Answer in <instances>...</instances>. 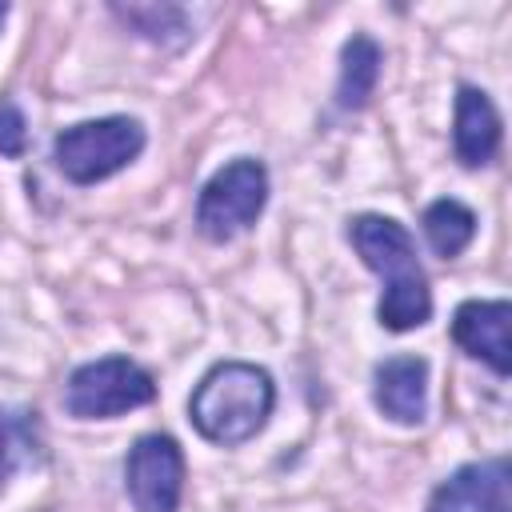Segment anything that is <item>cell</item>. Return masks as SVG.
Masks as SVG:
<instances>
[{
	"label": "cell",
	"mask_w": 512,
	"mask_h": 512,
	"mask_svg": "<svg viewBox=\"0 0 512 512\" xmlns=\"http://www.w3.org/2000/svg\"><path fill=\"white\" fill-rule=\"evenodd\" d=\"M348 236L352 248L360 252V260L384 280L376 316L388 332H412L420 324H428L432 316V292H428V276L416 260V244L408 236V228L392 216H376L364 212L356 220H348Z\"/></svg>",
	"instance_id": "1"
},
{
	"label": "cell",
	"mask_w": 512,
	"mask_h": 512,
	"mask_svg": "<svg viewBox=\"0 0 512 512\" xmlns=\"http://www.w3.org/2000/svg\"><path fill=\"white\" fill-rule=\"evenodd\" d=\"M276 404V384L268 368L248 364V360H224L204 372L188 400V420L196 432L212 444H244L252 440Z\"/></svg>",
	"instance_id": "2"
},
{
	"label": "cell",
	"mask_w": 512,
	"mask_h": 512,
	"mask_svg": "<svg viewBox=\"0 0 512 512\" xmlns=\"http://www.w3.org/2000/svg\"><path fill=\"white\" fill-rule=\"evenodd\" d=\"M144 124L136 116H100L80 120L52 140V160L72 184H96L128 168L144 152Z\"/></svg>",
	"instance_id": "3"
},
{
	"label": "cell",
	"mask_w": 512,
	"mask_h": 512,
	"mask_svg": "<svg viewBox=\"0 0 512 512\" xmlns=\"http://www.w3.org/2000/svg\"><path fill=\"white\" fill-rule=\"evenodd\" d=\"M268 204V168L252 156H240L208 176L196 200V228L200 236L224 244L256 224Z\"/></svg>",
	"instance_id": "4"
},
{
	"label": "cell",
	"mask_w": 512,
	"mask_h": 512,
	"mask_svg": "<svg viewBox=\"0 0 512 512\" xmlns=\"http://www.w3.org/2000/svg\"><path fill=\"white\" fill-rule=\"evenodd\" d=\"M152 400H156V380L128 356H104L80 364L64 388V408L76 420H112Z\"/></svg>",
	"instance_id": "5"
},
{
	"label": "cell",
	"mask_w": 512,
	"mask_h": 512,
	"mask_svg": "<svg viewBox=\"0 0 512 512\" xmlns=\"http://www.w3.org/2000/svg\"><path fill=\"white\" fill-rule=\"evenodd\" d=\"M128 496L136 512H176L180 492H184V452L172 436L152 432L140 436L136 448L128 452Z\"/></svg>",
	"instance_id": "6"
},
{
	"label": "cell",
	"mask_w": 512,
	"mask_h": 512,
	"mask_svg": "<svg viewBox=\"0 0 512 512\" xmlns=\"http://www.w3.org/2000/svg\"><path fill=\"white\" fill-rule=\"evenodd\" d=\"M512 468L504 456L464 464L428 496V512H512Z\"/></svg>",
	"instance_id": "7"
},
{
	"label": "cell",
	"mask_w": 512,
	"mask_h": 512,
	"mask_svg": "<svg viewBox=\"0 0 512 512\" xmlns=\"http://www.w3.org/2000/svg\"><path fill=\"white\" fill-rule=\"evenodd\" d=\"M508 328H512V304L508 300H464L456 312H452V340L484 360L496 376H508L512 372V340H508Z\"/></svg>",
	"instance_id": "8"
},
{
	"label": "cell",
	"mask_w": 512,
	"mask_h": 512,
	"mask_svg": "<svg viewBox=\"0 0 512 512\" xmlns=\"http://www.w3.org/2000/svg\"><path fill=\"white\" fill-rule=\"evenodd\" d=\"M372 400L396 424H420L428 412V360L388 356L372 372Z\"/></svg>",
	"instance_id": "9"
},
{
	"label": "cell",
	"mask_w": 512,
	"mask_h": 512,
	"mask_svg": "<svg viewBox=\"0 0 512 512\" xmlns=\"http://www.w3.org/2000/svg\"><path fill=\"white\" fill-rule=\"evenodd\" d=\"M452 148L464 168H480L500 148V112L484 88L460 84L456 92V124H452Z\"/></svg>",
	"instance_id": "10"
},
{
	"label": "cell",
	"mask_w": 512,
	"mask_h": 512,
	"mask_svg": "<svg viewBox=\"0 0 512 512\" xmlns=\"http://www.w3.org/2000/svg\"><path fill=\"white\" fill-rule=\"evenodd\" d=\"M44 456V428L32 408L0 404V488Z\"/></svg>",
	"instance_id": "11"
},
{
	"label": "cell",
	"mask_w": 512,
	"mask_h": 512,
	"mask_svg": "<svg viewBox=\"0 0 512 512\" xmlns=\"http://www.w3.org/2000/svg\"><path fill=\"white\" fill-rule=\"evenodd\" d=\"M380 44L364 32H356L352 40H344L340 48V84H336V104L344 112H360L368 104V96L376 92L380 80Z\"/></svg>",
	"instance_id": "12"
},
{
	"label": "cell",
	"mask_w": 512,
	"mask_h": 512,
	"mask_svg": "<svg viewBox=\"0 0 512 512\" xmlns=\"http://www.w3.org/2000/svg\"><path fill=\"white\" fill-rule=\"evenodd\" d=\"M420 224H424V236H428L432 252L444 256V260L460 256V252L472 244V236H476V212H472L468 204L452 200V196L432 200V204L424 208V220H420Z\"/></svg>",
	"instance_id": "13"
},
{
	"label": "cell",
	"mask_w": 512,
	"mask_h": 512,
	"mask_svg": "<svg viewBox=\"0 0 512 512\" xmlns=\"http://www.w3.org/2000/svg\"><path fill=\"white\" fill-rule=\"evenodd\" d=\"M112 12L136 32V36H144V40H152V44H164V48H176V44H184L192 32H188V16H184V8H176V4H112Z\"/></svg>",
	"instance_id": "14"
},
{
	"label": "cell",
	"mask_w": 512,
	"mask_h": 512,
	"mask_svg": "<svg viewBox=\"0 0 512 512\" xmlns=\"http://www.w3.org/2000/svg\"><path fill=\"white\" fill-rule=\"evenodd\" d=\"M28 148V120L12 100H0V156H24Z\"/></svg>",
	"instance_id": "15"
},
{
	"label": "cell",
	"mask_w": 512,
	"mask_h": 512,
	"mask_svg": "<svg viewBox=\"0 0 512 512\" xmlns=\"http://www.w3.org/2000/svg\"><path fill=\"white\" fill-rule=\"evenodd\" d=\"M4 16H8V4H0V24H4Z\"/></svg>",
	"instance_id": "16"
}]
</instances>
